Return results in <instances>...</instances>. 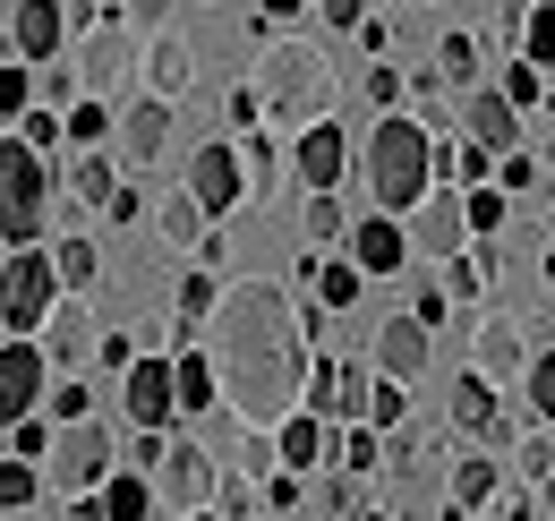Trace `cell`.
Returning <instances> with one entry per match:
<instances>
[{"label":"cell","mask_w":555,"mask_h":521,"mask_svg":"<svg viewBox=\"0 0 555 521\" xmlns=\"http://www.w3.org/2000/svg\"><path fill=\"white\" fill-rule=\"evenodd\" d=\"M504 94H513V103H539L547 86H539V68H530V61H513V68H504Z\"/></svg>","instance_id":"obj_47"},{"label":"cell","mask_w":555,"mask_h":521,"mask_svg":"<svg viewBox=\"0 0 555 521\" xmlns=\"http://www.w3.org/2000/svg\"><path fill=\"white\" fill-rule=\"evenodd\" d=\"M470 359H479V377H530V351H521V326L513 317H487L479 333H470Z\"/></svg>","instance_id":"obj_15"},{"label":"cell","mask_w":555,"mask_h":521,"mask_svg":"<svg viewBox=\"0 0 555 521\" xmlns=\"http://www.w3.org/2000/svg\"><path fill=\"white\" fill-rule=\"evenodd\" d=\"M539 487H547V505H555V470H547V479H539Z\"/></svg>","instance_id":"obj_57"},{"label":"cell","mask_w":555,"mask_h":521,"mask_svg":"<svg viewBox=\"0 0 555 521\" xmlns=\"http://www.w3.org/2000/svg\"><path fill=\"white\" fill-rule=\"evenodd\" d=\"M43 205H52V171L26 137H0V240L9 249H35L43 231Z\"/></svg>","instance_id":"obj_4"},{"label":"cell","mask_w":555,"mask_h":521,"mask_svg":"<svg viewBox=\"0 0 555 521\" xmlns=\"http://www.w3.org/2000/svg\"><path fill=\"white\" fill-rule=\"evenodd\" d=\"M418 240H427V257H462V240H470L462 196H436V189H427V223H418Z\"/></svg>","instance_id":"obj_23"},{"label":"cell","mask_w":555,"mask_h":521,"mask_svg":"<svg viewBox=\"0 0 555 521\" xmlns=\"http://www.w3.org/2000/svg\"><path fill=\"white\" fill-rule=\"evenodd\" d=\"M52 308H61V265L43 257V249H17V257L0 265V326L35 333Z\"/></svg>","instance_id":"obj_5"},{"label":"cell","mask_w":555,"mask_h":521,"mask_svg":"<svg viewBox=\"0 0 555 521\" xmlns=\"http://www.w3.org/2000/svg\"><path fill=\"white\" fill-rule=\"evenodd\" d=\"M0 112H17V120L35 112V77L26 68H0Z\"/></svg>","instance_id":"obj_40"},{"label":"cell","mask_w":555,"mask_h":521,"mask_svg":"<svg viewBox=\"0 0 555 521\" xmlns=\"http://www.w3.org/2000/svg\"><path fill=\"white\" fill-rule=\"evenodd\" d=\"M402 410H411V385H393V377L367 385V428H402Z\"/></svg>","instance_id":"obj_32"},{"label":"cell","mask_w":555,"mask_h":521,"mask_svg":"<svg viewBox=\"0 0 555 521\" xmlns=\"http://www.w3.org/2000/svg\"><path fill=\"white\" fill-rule=\"evenodd\" d=\"M343 461H350V470H376V428H350V436H343Z\"/></svg>","instance_id":"obj_48"},{"label":"cell","mask_w":555,"mask_h":521,"mask_svg":"<svg viewBox=\"0 0 555 521\" xmlns=\"http://www.w3.org/2000/svg\"><path fill=\"white\" fill-rule=\"evenodd\" d=\"M103 137H120V120H112L94 94H77L69 103V145H103Z\"/></svg>","instance_id":"obj_29"},{"label":"cell","mask_w":555,"mask_h":521,"mask_svg":"<svg viewBox=\"0 0 555 521\" xmlns=\"http://www.w3.org/2000/svg\"><path fill=\"white\" fill-rule=\"evenodd\" d=\"M189 521H222V513H214V505H206V513H189Z\"/></svg>","instance_id":"obj_59"},{"label":"cell","mask_w":555,"mask_h":521,"mask_svg":"<svg viewBox=\"0 0 555 521\" xmlns=\"http://www.w3.org/2000/svg\"><path fill=\"white\" fill-rule=\"evenodd\" d=\"M138 68V52H129V35L120 26H94L86 35V61H77V77H86V94H103V86H120Z\"/></svg>","instance_id":"obj_19"},{"label":"cell","mask_w":555,"mask_h":521,"mask_svg":"<svg viewBox=\"0 0 555 521\" xmlns=\"http://www.w3.org/2000/svg\"><path fill=\"white\" fill-rule=\"evenodd\" d=\"M462 214H470V231H495V223H504V196H495V189H470V196H462Z\"/></svg>","instance_id":"obj_42"},{"label":"cell","mask_w":555,"mask_h":521,"mask_svg":"<svg viewBox=\"0 0 555 521\" xmlns=\"http://www.w3.org/2000/svg\"><path fill=\"white\" fill-rule=\"evenodd\" d=\"M530 410L555 419V351H547V359H530Z\"/></svg>","instance_id":"obj_41"},{"label":"cell","mask_w":555,"mask_h":521,"mask_svg":"<svg viewBox=\"0 0 555 521\" xmlns=\"http://www.w3.org/2000/svg\"><path fill=\"white\" fill-rule=\"evenodd\" d=\"M547 291H555V249H547Z\"/></svg>","instance_id":"obj_58"},{"label":"cell","mask_w":555,"mask_h":521,"mask_svg":"<svg viewBox=\"0 0 555 521\" xmlns=\"http://www.w3.org/2000/svg\"><path fill=\"white\" fill-rule=\"evenodd\" d=\"M86 342H103V333H94L86 291H77V300H61V308L43 317V351H52V368H86Z\"/></svg>","instance_id":"obj_16"},{"label":"cell","mask_w":555,"mask_h":521,"mask_svg":"<svg viewBox=\"0 0 555 521\" xmlns=\"http://www.w3.org/2000/svg\"><path fill=\"white\" fill-rule=\"evenodd\" d=\"M154 231H163L171 249H197V240H206V205H197V189L163 196V205H154Z\"/></svg>","instance_id":"obj_26"},{"label":"cell","mask_w":555,"mask_h":521,"mask_svg":"<svg viewBox=\"0 0 555 521\" xmlns=\"http://www.w3.org/2000/svg\"><path fill=\"white\" fill-rule=\"evenodd\" d=\"M350 163V137L334 129V120H308V137L291 145V171H299V189H334Z\"/></svg>","instance_id":"obj_13"},{"label":"cell","mask_w":555,"mask_h":521,"mask_svg":"<svg viewBox=\"0 0 555 521\" xmlns=\"http://www.w3.org/2000/svg\"><path fill=\"white\" fill-rule=\"evenodd\" d=\"M317 9H325L334 35H359V26H367V0H317Z\"/></svg>","instance_id":"obj_44"},{"label":"cell","mask_w":555,"mask_h":521,"mask_svg":"<svg viewBox=\"0 0 555 521\" xmlns=\"http://www.w3.org/2000/svg\"><path fill=\"white\" fill-rule=\"evenodd\" d=\"M120 402H129L138 428H171V419H180V377H171V359H138V368L120 377Z\"/></svg>","instance_id":"obj_11"},{"label":"cell","mask_w":555,"mask_h":521,"mask_svg":"<svg viewBox=\"0 0 555 521\" xmlns=\"http://www.w3.org/2000/svg\"><path fill=\"white\" fill-rule=\"evenodd\" d=\"M154 496L180 505V513H206V505H214V454H206V445H163Z\"/></svg>","instance_id":"obj_8"},{"label":"cell","mask_w":555,"mask_h":521,"mask_svg":"<svg viewBox=\"0 0 555 521\" xmlns=\"http://www.w3.org/2000/svg\"><path fill=\"white\" fill-rule=\"evenodd\" d=\"M547 470H555V445H547V436H530V445H521V479H547Z\"/></svg>","instance_id":"obj_50"},{"label":"cell","mask_w":555,"mask_h":521,"mask_svg":"<svg viewBox=\"0 0 555 521\" xmlns=\"http://www.w3.org/2000/svg\"><path fill=\"white\" fill-rule=\"evenodd\" d=\"M43 393H52V351H43L35 333L0 342V428L35 419V410H43Z\"/></svg>","instance_id":"obj_7"},{"label":"cell","mask_w":555,"mask_h":521,"mask_svg":"<svg viewBox=\"0 0 555 521\" xmlns=\"http://www.w3.org/2000/svg\"><path fill=\"white\" fill-rule=\"evenodd\" d=\"M299 9H308V0H266V17H299Z\"/></svg>","instance_id":"obj_56"},{"label":"cell","mask_w":555,"mask_h":521,"mask_svg":"<svg viewBox=\"0 0 555 521\" xmlns=\"http://www.w3.org/2000/svg\"><path fill=\"white\" fill-rule=\"evenodd\" d=\"M94 496L112 505V521H154V470H112Z\"/></svg>","instance_id":"obj_25"},{"label":"cell","mask_w":555,"mask_h":521,"mask_svg":"<svg viewBox=\"0 0 555 521\" xmlns=\"http://www.w3.org/2000/svg\"><path fill=\"white\" fill-rule=\"evenodd\" d=\"M69 196H77V214H112V196H120V180H112V154L77 145V154H69Z\"/></svg>","instance_id":"obj_21"},{"label":"cell","mask_w":555,"mask_h":521,"mask_svg":"<svg viewBox=\"0 0 555 521\" xmlns=\"http://www.w3.org/2000/svg\"><path fill=\"white\" fill-rule=\"evenodd\" d=\"M9 436H17V454H52V428H35V419H17Z\"/></svg>","instance_id":"obj_52"},{"label":"cell","mask_w":555,"mask_h":521,"mask_svg":"<svg viewBox=\"0 0 555 521\" xmlns=\"http://www.w3.org/2000/svg\"><path fill=\"white\" fill-rule=\"evenodd\" d=\"M189 189H197V205L206 214H231L240 196H248V163H240V145H197V163H189Z\"/></svg>","instance_id":"obj_9"},{"label":"cell","mask_w":555,"mask_h":521,"mask_svg":"<svg viewBox=\"0 0 555 521\" xmlns=\"http://www.w3.org/2000/svg\"><path fill=\"white\" fill-rule=\"evenodd\" d=\"M266 505H274V513H291V505H299V470H282L274 487H266Z\"/></svg>","instance_id":"obj_53"},{"label":"cell","mask_w":555,"mask_h":521,"mask_svg":"<svg viewBox=\"0 0 555 521\" xmlns=\"http://www.w3.org/2000/svg\"><path fill=\"white\" fill-rule=\"evenodd\" d=\"M299 231H308V240H343V231H350L343 205H334V189H308V214H299Z\"/></svg>","instance_id":"obj_31"},{"label":"cell","mask_w":555,"mask_h":521,"mask_svg":"<svg viewBox=\"0 0 555 521\" xmlns=\"http://www.w3.org/2000/svg\"><path fill=\"white\" fill-rule=\"evenodd\" d=\"M214 308H222V291H214V274H189V282H180V326H206Z\"/></svg>","instance_id":"obj_36"},{"label":"cell","mask_w":555,"mask_h":521,"mask_svg":"<svg viewBox=\"0 0 555 521\" xmlns=\"http://www.w3.org/2000/svg\"><path fill=\"white\" fill-rule=\"evenodd\" d=\"M35 487H43V479H35L26 461H0V513H26V505H35Z\"/></svg>","instance_id":"obj_37"},{"label":"cell","mask_w":555,"mask_h":521,"mask_svg":"<svg viewBox=\"0 0 555 521\" xmlns=\"http://www.w3.org/2000/svg\"><path fill=\"white\" fill-rule=\"evenodd\" d=\"M470 137H479L487 154H513L521 145V103L495 86V94H470Z\"/></svg>","instance_id":"obj_20"},{"label":"cell","mask_w":555,"mask_h":521,"mask_svg":"<svg viewBox=\"0 0 555 521\" xmlns=\"http://www.w3.org/2000/svg\"><path fill=\"white\" fill-rule=\"evenodd\" d=\"M145 86L171 103V94H189L197 86V43L189 35H154V52H145Z\"/></svg>","instance_id":"obj_18"},{"label":"cell","mask_w":555,"mask_h":521,"mask_svg":"<svg viewBox=\"0 0 555 521\" xmlns=\"http://www.w3.org/2000/svg\"><path fill=\"white\" fill-rule=\"evenodd\" d=\"M257 94H266L274 120H325L334 68H325V52H308V43H282V52H266V68H257Z\"/></svg>","instance_id":"obj_3"},{"label":"cell","mask_w":555,"mask_h":521,"mask_svg":"<svg viewBox=\"0 0 555 521\" xmlns=\"http://www.w3.org/2000/svg\"><path fill=\"white\" fill-rule=\"evenodd\" d=\"M94 359H103V368H120V377H129V368H138V342H129V333H103V342H94Z\"/></svg>","instance_id":"obj_46"},{"label":"cell","mask_w":555,"mask_h":521,"mask_svg":"<svg viewBox=\"0 0 555 521\" xmlns=\"http://www.w3.org/2000/svg\"><path fill=\"white\" fill-rule=\"evenodd\" d=\"M367 189H376L385 214L427 205V189H436V145H427L418 120H376V137H367Z\"/></svg>","instance_id":"obj_2"},{"label":"cell","mask_w":555,"mask_h":521,"mask_svg":"<svg viewBox=\"0 0 555 521\" xmlns=\"http://www.w3.org/2000/svg\"><path fill=\"white\" fill-rule=\"evenodd\" d=\"M214 317H222L214 326V377L231 393V410L257 419V428H282L291 402L308 393V368H317L308 359V326L317 317H299L282 282H231Z\"/></svg>","instance_id":"obj_1"},{"label":"cell","mask_w":555,"mask_h":521,"mask_svg":"<svg viewBox=\"0 0 555 521\" xmlns=\"http://www.w3.org/2000/svg\"><path fill=\"white\" fill-rule=\"evenodd\" d=\"M120 9H129V17H138V26H154V17H163V9H171V0H120Z\"/></svg>","instance_id":"obj_55"},{"label":"cell","mask_w":555,"mask_h":521,"mask_svg":"<svg viewBox=\"0 0 555 521\" xmlns=\"http://www.w3.org/2000/svg\"><path fill=\"white\" fill-rule=\"evenodd\" d=\"M61 35H69V9H61V0H17V9H9V52H17V61H52Z\"/></svg>","instance_id":"obj_12"},{"label":"cell","mask_w":555,"mask_h":521,"mask_svg":"<svg viewBox=\"0 0 555 521\" xmlns=\"http://www.w3.org/2000/svg\"><path fill=\"white\" fill-rule=\"evenodd\" d=\"M521 61L555 68V9H530V26H521Z\"/></svg>","instance_id":"obj_35"},{"label":"cell","mask_w":555,"mask_h":521,"mask_svg":"<svg viewBox=\"0 0 555 521\" xmlns=\"http://www.w3.org/2000/svg\"><path fill=\"white\" fill-rule=\"evenodd\" d=\"M61 521H112V505H103V496H77V505H69Z\"/></svg>","instance_id":"obj_54"},{"label":"cell","mask_w":555,"mask_h":521,"mask_svg":"<svg viewBox=\"0 0 555 521\" xmlns=\"http://www.w3.org/2000/svg\"><path fill=\"white\" fill-rule=\"evenodd\" d=\"M171 377H180V410H214V402H222V377H214V359L206 351H180V359H171Z\"/></svg>","instance_id":"obj_27"},{"label":"cell","mask_w":555,"mask_h":521,"mask_svg":"<svg viewBox=\"0 0 555 521\" xmlns=\"http://www.w3.org/2000/svg\"><path fill=\"white\" fill-rule=\"evenodd\" d=\"M163 145H171V103H163V94L129 103V112H120V154H129V163H154Z\"/></svg>","instance_id":"obj_17"},{"label":"cell","mask_w":555,"mask_h":521,"mask_svg":"<svg viewBox=\"0 0 555 521\" xmlns=\"http://www.w3.org/2000/svg\"><path fill=\"white\" fill-rule=\"evenodd\" d=\"M504 189H539V163H530V154H521V145H513V154H504Z\"/></svg>","instance_id":"obj_51"},{"label":"cell","mask_w":555,"mask_h":521,"mask_svg":"<svg viewBox=\"0 0 555 521\" xmlns=\"http://www.w3.org/2000/svg\"><path fill=\"white\" fill-rule=\"evenodd\" d=\"M17 137H26V145H35V154H43V145H52V137H69V120H52V112H26V120H17Z\"/></svg>","instance_id":"obj_45"},{"label":"cell","mask_w":555,"mask_h":521,"mask_svg":"<svg viewBox=\"0 0 555 521\" xmlns=\"http://www.w3.org/2000/svg\"><path fill=\"white\" fill-rule=\"evenodd\" d=\"M487 496H495V461H462V470H453V513H470Z\"/></svg>","instance_id":"obj_33"},{"label":"cell","mask_w":555,"mask_h":521,"mask_svg":"<svg viewBox=\"0 0 555 521\" xmlns=\"http://www.w3.org/2000/svg\"><path fill=\"white\" fill-rule=\"evenodd\" d=\"M350 265H359V274H402V265H411L402 223H393V214H367V223L350 231Z\"/></svg>","instance_id":"obj_14"},{"label":"cell","mask_w":555,"mask_h":521,"mask_svg":"<svg viewBox=\"0 0 555 521\" xmlns=\"http://www.w3.org/2000/svg\"><path fill=\"white\" fill-rule=\"evenodd\" d=\"M52 487H69V496H94L103 479H112V428H94V419H61L52 428Z\"/></svg>","instance_id":"obj_6"},{"label":"cell","mask_w":555,"mask_h":521,"mask_svg":"<svg viewBox=\"0 0 555 521\" xmlns=\"http://www.w3.org/2000/svg\"><path fill=\"white\" fill-rule=\"evenodd\" d=\"M436 77L470 86V77H479V35H444V43H436Z\"/></svg>","instance_id":"obj_30"},{"label":"cell","mask_w":555,"mask_h":521,"mask_svg":"<svg viewBox=\"0 0 555 521\" xmlns=\"http://www.w3.org/2000/svg\"><path fill=\"white\" fill-rule=\"evenodd\" d=\"M52 265H61V291H94V282H103V249H94L86 231H77V240H61V249H52Z\"/></svg>","instance_id":"obj_28"},{"label":"cell","mask_w":555,"mask_h":521,"mask_svg":"<svg viewBox=\"0 0 555 521\" xmlns=\"http://www.w3.org/2000/svg\"><path fill=\"white\" fill-rule=\"evenodd\" d=\"M453 428H462V436H487V445L504 436V419H495V385H487L479 368L453 385Z\"/></svg>","instance_id":"obj_22"},{"label":"cell","mask_w":555,"mask_h":521,"mask_svg":"<svg viewBox=\"0 0 555 521\" xmlns=\"http://www.w3.org/2000/svg\"><path fill=\"white\" fill-rule=\"evenodd\" d=\"M240 163H248V189H274V145H266V137H248Z\"/></svg>","instance_id":"obj_43"},{"label":"cell","mask_w":555,"mask_h":521,"mask_svg":"<svg viewBox=\"0 0 555 521\" xmlns=\"http://www.w3.org/2000/svg\"><path fill=\"white\" fill-rule=\"evenodd\" d=\"M317 454H325V419H317V410H291V419L274 428V461L282 470H308Z\"/></svg>","instance_id":"obj_24"},{"label":"cell","mask_w":555,"mask_h":521,"mask_svg":"<svg viewBox=\"0 0 555 521\" xmlns=\"http://www.w3.org/2000/svg\"><path fill=\"white\" fill-rule=\"evenodd\" d=\"M43 402H52V419H94V410H86V385H52Z\"/></svg>","instance_id":"obj_49"},{"label":"cell","mask_w":555,"mask_h":521,"mask_svg":"<svg viewBox=\"0 0 555 521\" xmlns=\"http://www.w3.org/2000/svg\"><path fill=\"white\" fill-rule=\"evenodd\" d=\"M359 300V265H317V308H350Z\"/></svg>","instance_id":"obj_34"},{"label":"cell","mask_w":555,"mask_h":521,"mask_svg":"<svg viewBox=\"0 0 555 521\" xmlns=\"http://www.w3.org/2000/svg\"><path fill=\"white\" fill-rule=\"evenodd\" d=\"M427 351H436V326H418V317H385V326H376V377L418 385V377H427Z\"/></svg>","instance_id":"obj_10"},{"label":"cell","mask_w":555,"mask_h":521,"mask_svg":"<svg viewBox=\"0 0 555 521\" xmlns=\"http://www.w3.org/2000/svg\"><path fill=\"white\" fill-rule=\"evenodd\" d=\"M436 171H444V180H470V189H479V180H487V145L470 137V145H453V154H436Z\"/></svg>","instance_id":"obj_38"},{"label":"cell","mask_w":555,"mask_h":521,"mask_svg":"<svg viewBox=\"0 0 555 521\" xmlns=\"http://www.w3.org/2000/svg\"><path fill=\"white\" fill-rule=\"evenodd\" d=\"M9 521H26V513H9Z\"/></svg>","instance_id":"obj_60"},{"label":"cell","mask_w":555,"mask_h":521,"mask_svg":"<svg viewBox=\"0 0 555 521\" xmlns=\"http://www.w3.org/2000/svg\"><path fill=\"white\" fill-rule=\"evenodd\" d=\"M214 513H222V521H248V513H257V487H248V470H240V479H222Z\"/></svg>","instance_id":"obj_39"}]
</instances>
